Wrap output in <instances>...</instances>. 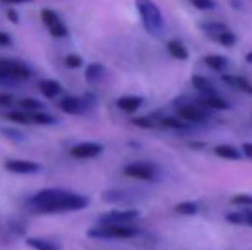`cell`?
I'll list each match as a JSON object with an SVG mask.
<instances>
[{"label": "cell", "instance_id": "5bb4252c", "mask_svg": "<svg viewBox=\"0 0 252 250\" xmlns=\"http://www.w3.org/2000/svg\"><path fill=\"white\" fill-rule=\"evenodd\" d=\"M105 76H106V69L103 63L93 62L84 69V79H86V83L91 84V86L101 83V81L105 79Z\"/></svg>", "mask_w": 252, "mask_h": 250}, {"label": "cell", "instance_id": "e575fe53", "mask_svg": "<svg viewBox=\"0 0 252 250\" xmlns=\"http://www.w3.org/2000/svg\"><path fill=\"white\" fill-rule=\"evenodd\" d=\"M225 220L228 221L230 224H235V226H242V224H246L244 213H228L225 216Z\"/></svg>", "mask_w": 252, "mask_h": 250}, {"label": "cell", "instance_id": "ffe728a7", "mask_svg": "<svg viewBox=\"0 0 252 250\" xmlns=\"http://www.w3.org/2000/svg\"><path fill=\"white\" fill-rule=\"evenodd\" d=\"M215 154L218 158H221V160H230V161H237L242 158V153H240L237 147L233 146H228V144H220V146H216L215 149Z\"/></svg>", "mask_w": 252, "mask_h": 250}, {"label": "cell", "instance_id": "8d00e7d4", "mask_svg": "<svg viewBox=\"0 0 252 250\" xmlns=\"http://www.w3.org/2000/svg\"><path fill=\"white\" fill-rule=\"evenodd\" d=\"M12 45V38L5 33V31H0V47L5 48V47H10Z\"/></svg>", "mask_w": 252, "mask_h": 250}, {"label": "cell", "instance_id": "8992f818", "mask_svg": "<svg viewBox=\"0 0 252 250\" xmlns=\"http://www.w3.org/2000/svg\"><path fill=\"white\" fill-rule=\"evenodd\" d=\"M103 200L108 204H117V206H132V204L141 200V192L132 189H108L101 194Z\"/></svg>", "mask_w": 252, "mask_h": 250}, {"label": "cell", "instance_id": "d6986e66", "mask_svg": "<svg viewBox=\"0 0 252 250\" xmlns=\"http://www.w3.org/2000/svg\"><path fill=\"white\" fill-rule=\"evenodd\" d=\"M166 50L175 60H187L189 58V50L180 40H170L166 43Z\"/></svg>", "mask_w": 252, "mask_h": 250}, {"label": "cell", "instance_id": "d590c367", "mask_svg": "<svg viewBox=\"0 0 252 250\" xmlns=\"http://www.w3.org/2000/svg\"><path fill=\"white\" fill-rule=\"evenodd\" d=\"M16 103V98L10 93H0V108H7Z\"/></svg>", "mask_w": 252, "mask_h": 250}, {"label": "cell", "instance_id": "ba28073f", "mask_svg": "<svg viewBox=\"0 0 252 250\" xmlns=\"http://www.w3.org/2000/svg\"><path fill=\"white\" fill-rule=\"evenodd\" d=\"M41 23L45 24V28L48 29V33L53 38H67L69 36V28L65 26V23L62 21V17L52 9H43L41 10Z\"/></svg>", "mask_w": 252, "mask_h": 250}, {"label": "cell", "instance_id": "4316f807", "mask_svg": "<svg viewBox=\"0 0 252 250\" xmlns=\"http://www.w3.org/2000/svg\"><path fill=\"white\" fill-rule=\"evenodd\" d=\"M202 103L206 105L208 108H213V110H218V111H225L230 108V103L225 100V98L218 96V94H211V96H206L202 100Z\"/></svg>", "mask_w": 252, "mask_h": 250}, {"label": "cell", "instance_id": "2e32d148", "mask_svg": "<svg viewBox=\"0 0 252 250\" xmlns=\"http://www.w3.org/2000/svg\"><path fill=\"white\" fill-rule=\"evenodd\" d=\"M143 103H144L143 96H132V94H129V96H120L119 100H117V107H119L124 113H136V111L143 107Z\"/></svg>", "mask_w": 252, "mask_h": 250}, {"label": "cell", "instance_id": "30bf717a", "mask_svg": "<svg viewBox=\"0 0 252 250\" xmlns=\"http://www.w3.org/2000/svg\"><path fill=\"white\" fill-rule=\"evenodd\" d=\"M101 153H103V146L100 142H93V140L79 142L69 149V154L74 160H94Z\"/></svg>", "mask_w": 252, "mask_h": 250}, {"label": "cell", "instance_id": "484cf974", "mask_svg": "<svg viewBox=\"0 0 252 250\" xmlns=\"http://www.w3.org/2000/svg\"><path fill=\"white\" fill-rule=\"evenodd\" d=\"M30 118H31V124H36V125H53V124H57V118L53 117L52 113L43 111V110L30 111Z\"/></svg>", "mask_w": 252, "mask_h": 250}, {"label": "cell", "instance_id": "52a82bcc", "mask_svg": "<svg viewBox=\"0 0 252 250\" xmlns=\"http://www.w3.org/2000/svg\"><path fill=\"white\" fill-rule=\"evenodd\" d=\"M122 173L129 178H136V180L143 182H155L158 178V168L151 163H144V161H136L127 167H124Z\"/></svg>", "mask_w": 252, "mask_h": 250}, {"label": "cell", "instance_id": "d4e9b609", "mask_svg": "<svg viewBox=\"0 0 252 250\" xmlns=\"http://www.w3.org/2000/svg\"><path fill=\"white\" fill-rule=\"evenodd\" d=\"M158 125L163 127V129L168 130H187L189 129V124L182 118H175V117H163L158 120Z\"/></svg>", "mask_w": 252, "mask_h": 250}, {"label": "cell", "instance_id": "5b68a950", "mask_svg": "<svg viewBox=\"0 0 252 250\" xmlns=\"http://www.w3.org/2000/svg\"><path fill=\"white\" fill-rule=\"evenodd\" d=\"M141 218V213L132 207L127 209H113L108 213L98 216L96 224L100 226H108V224H134Z\"/></svg>", "mask_w": 252, "mask_h": 250}, {"label": "cell", "instance_id": "cb8c5ba5", "mask_svg": "<svg viewBox=\"0 0 252 250\" xmlns=\"http://www.w3.org/2000/svg\"><path fill=\"white\" fill-rule=\"evenodd\" d=\"M173 213L180 214V216H196L199 213V207L192 200H182V202L173 206Z\"/></svg>", "mask_w": 252, "mask_h": 250}, {"label": "cell", "instance_id": "4dcf8cb0", "mask_svg": "<svg viewBox=\"0 0 252 250\" xmlns=\"http://www.w3.org/2000/svg\"><path fill=\"white\" fill-rule=\"evenodd\" d=\"M132 124L136 127H139V129H155V127H158V120H155L153 117H136L132 118Z\"/></svg>", "mask_w": 252, "mask_h": 250}, {"label": "cell", "instance_id": "7402d4cb", "mask_svg": "<svg viewBox=\"0 0 252 250\" xmlns=\"http://www.w3.org/2000/svg\"><path fill=\"white\" fill-rule=\"evenodd\" d=\"M202 62H204L206 67H209V69L215 70V72H223V70L226 69V65H228L226 57H223V55H216V54L206 55Z\"/></svg>", "mask_w": 252, "mask_h": 250}, {"label": "cell", "instance_id": "7a4b0ae2", "mask_svg": "<svg viewBox=\"0 0 252 250\" xmlns=\"http://www.w3.org/2000/svg\"><path fill=\"white\" fill-rule=\"evenodd\" d=\"M136 9L144 29L155 38H161L165 33V17L159 7L153 0H136Z\"/></svg>", "mask_w": 252, "mask_h": 250}, {"label": "cell", "instance_id": "8fae6325", "mask_svg": "<svg viewBox=\"0 0 252 250\" xmlns=\"http://www.w3.org/2000/svg\"><path fill=\"white\" fill-rule=\"evenodd\" d=\"M177 115H179V118L186 120L187 124H201V122L208 120V113L196 105H180L177 108Z\"/></svg>", "mask_w": 252, "mask_h": 250}, {"label": "cell", "instance_id": "d6a6232c", "mask_svg": "<svg viewBox=\"0 0 252 250\" xmlns=\"http://www.w3.org/2000/svg\"><path fill=\"white\" fill-rule=\"evenodd\" d=\"M230 202L235 206H252V195L251 194H235L230 199Z\"/></svg>", "mask_w": 252, "mask_h": 250}, {"label": "cell", "instance_id": "b9f144b4", "mask_svg": "<svg viewBox=\"0 0 252 250\" xmlns=\"http://www.w3.org/2000/svg\"><path fill=\"white\" fill-rule=\"evenodd\" d=\"M246 62H247V63H252V52H249V54H246Z\"/></svg>", "mask_w": 252, "mask_h": 250}, {"label": "cell", "instance_id": "f35d334b", "mask_svg": "<svg viewBox=\"0 0 252 250\" xmlns=\"http://www.w3.org/2000/svg\"><path fill=\"white\" fill-rule=\"evenodd\" d=\"M7 17H9V21H10V23H14V24H17V23H19V14H17L16 10H12V9H9V10H7Z\"/></svg>", "mask_w": 252, "mask_h": 250}, {"label": "cell", "instance_id": "4fadbf2b", "mask_svg": "<svg viewBox=\"0 0 252 250\" xmlns=\"http://www.w3.org/2000/svg\"><path fill=\"white\" fill-rule=\"evenodd\" d=\"M223 83L228 84L230 87L233 89H239L246 94H251L252 96V83L247 77H242V76H232V74H223L221 76Z\"/></svg>", "mask_w": 252, "mask_h": 250}, {"label": "cell", "instance_id": "ac0fdd59", "mask_svg": "<svg viewBox=\"0 0 252 250\" xmlns=\"http://www.w3.org/2000/svg\"><path fill=\"white\" fill-rule=\"evenodd\" d=\"M190 83H192V86L196 87L199 93L206 94V96L216 94V89H215V86H213V83L208 79V77L201 76V74H194V76L190 77Z\"/></svg>", "mask_w": 252, "mask_h": 250}, {"label": "cell", "instance_id": "3957f363", "mask_svg": "<svg viewBox=\"0 0 252 250\" xmlns=\"http://www.w3.org/2000/svg\"><path fill=\"white\" fill-rule=\"evenodd\" d=\"M90 238H100V240H129L139 235L134 224H108V226H100L94 224L93 228L88 230Z\"/></svg>", "mask_w": 252, "mask_h": 250}, {"label": "cell", "instance_id": "1f68e13d", "mask_svg": "<svg viewBox=\"0 0 252 250\" xmlns=\"http://www.w3.org/2000/svg\"><path fill=\"white\" fill-rule=\"evenodd\" d=\"M83 63H84L83 57L77 55V54H69V55L63 57V65L69 67V69H81Z\"/></svg>", "mask_w": 252, "mask_h": 250}, {"label": "cell", "instance_id": "9c48e42d", "mask_svg": "<svg viewBox=\"0 0 252 250\" xmlns=\"http://www.w3.org/2000/svg\"><path fill=\"white\" fill-rule=\"evenodd\" d=\"M3 168L16 175H34L43 170V167L40 163H36V161L16 160V158H9V160L3 161Z\"/></svg>", "mask_w": 252, "mask_h": 250}, {"label": "cell", "instance_id": "44dd1931", "mask_svg": "<svg viewBox=\"0 0 252 250\" xmlns=\"http://www.w3.org/2000/svg\"><path fill=\"white\" fill-rule=\"evenodd\" d=\"M0 136L14 144H23L26 140V134L16 127H0Z\"/></svg>", "mask_w": 252, "mask_h": 250}, {"label": "cell", "instance_id": "83f0119b", "mask_svg": "<svg viewBox=\"0 0 252 250\" xmlns=\"http://www.w3.org/2000/svg\"><path fill=\"white\" fill-rule=\"evenodd\" d=\"M5 118L12 124L17 125H30L31 124V118H30V111H21V110H12V111H7Z\"/></svg>", "mask_w": 252, "mask_h": 250}, {"label": "cell", "instance_id": "9a60e30c", "mask_svg": "<svg viewBox=\"0 0 252 250\" xmlns=\"http://www.w3.org/2000/svg\"><path fill=\"white\" fill-rule=\"evenodd\" d=\"M24 244L33 250H62V245L55 240L50 238H43V237H28L24 240Z\"/></svg>", "mask_w": 252, "mask_h": 250}, {"label": "cell", "instance_id": "ab89813d", "mask_svg": "<svg viewBox=\"0 0 252 250\" xmlns=\"http://www.w3.org/2000/svg\"><path fill=\"white\" fill-rule=\"evenodd\" d=\"M2 3H9V5H21V3L33 2V0H0Z\"/></svg>", "mask_w": 252, "mask_h": 250}, {"label": "cell", "instance_id": "7c38bea8", "mask_svg": "<svg viewBox=\"0 0 252 250\" xmlns=\"http://www.w3.org/2000/svg\"><path fill=\"white\" fill-rule=\"evenodd\" d=\"M59 108L67 115H86L81 96H65L59 101Z\"/></svg>", "mask_w": 252, "mask_h": 250}, {"label": "cell", "instance_id": "836d02e7", "mask_svg": "<svg viewBox=\"0 0 252 250\" xmlns=\"http://www.w3.org/2000/svg\"><path fill=\"white\" fill-rule=\"evenodd\" d=\"M190 5L197 10H211L216 7V2L215 0H189Z\"/></svg>", "mask_w": 252, "mask_h": 250}, {"label": "cell", "instance_id": "603a6c76", "mask_svg": "<svg viewBox=\"0 0 252 250\" xmlns=\"http://www.w3.org/2000/svg\"><path fill=\"white\" fill-rule=\"evenodd\" d=\"M211 40L216 41V43H220L221 47H225V48H232L233 45L237 43L235 33H233V31L230 29V28H226V29H223V31H220V33H216L215 36H211Z\"/></svg>", "mask_w": 252, "mask_h": 250}, {"label": "cell", "instance_id": "60d3db41", "mask_svg": "<svg viewBox=\"0 0 252 250\" xmlns=\"http://www.w3.org/2000/svg\"><path fill=\"white\" fill-rule=\"evenodd\" d=\"M244 218H246V224L252 226V206L246 211V213H244Z\"/></svg>", "mask_w": 252, "mask_h": 250}, {"label": "cell", "instance_id": "277c9868", "mask_svg": "<svg viewBox=\"0 0 252 250\" xmlns=\"http://www.w3.org/2000/svg\"><path fill=\"white\" fill-rule=\"evenodd\" d=\"M31 77H33V70L26 63L10 60V58L0 60V81L2 83H17V81H26Z\"/></svg>", "mask_w": 252, "mask_h": 250}, {"label": "cell", "instance_id": "6da1fadb", "mask_svg": "<svg viewBox=\"0 0 252 250\" xmlns=\"http://www.w3.org/2000/svg\"><path fill=\"white\" fill-rule=\"evenodd\" d=\"M91 199L65 189H43L30 197V206L38 214H63L86 209Z\"/></svg>", "mask_w": 252, "mask_h": 250}, {"label": "cell", "instance_id": "f1b7e54d", "mask_svg": "<svg viewBox=\"0 0 252 250\" xmlns=\"http://www.w3.org/2000/svg\"><path fill=\"white\" fill-rule=\"evenodd\" d=\"M19 105L24 111H38L45 108V105L36 98H23V100H19Z\"/></svg>", "mask_w": 252, "mask_h": 250}, {"label": "cell", "instance_id": "f546056e", "mask_svg": "<svg viewBox=\"0 0 252 250\" xmlns=\"http://www.w3.org/2000/svg\"><path fill=\"white\" fill-rule=\"evenodd\" d=\"M83 100V105H84V113H91V111L96 108V103H98V98L94 93H84L81 96Z\"/></svg>", "mask_w": 252, "mask_h": 250}, {"label": "cell", "instance_id": "e0dca14e", "mask_svg": "<svg viewBox=\"0 0 252 250\" xmlns=\"http://www.w3.org/2000/svg\"><path fill=\"white\" fill-rule=\"evenodd\" d=\"M38 89H40V93L43 94L45 98L53 100V98H57V96L62 94L63 87H62V84L55 79H43V81L38 83Z\"/></svg>", "mask_w": 252, "mask_h": 250}, {"label": "cell", "instance_id": "74e56055", "mask_svg": "<svg viewBox=\"0 0 252 250\" xmlns=\"http://www.w3.org/2000/svg\"><path fill=\"white\" fill-rule=\"evenodd\" d=\"M242 153L246 158H249V160H252V142H244L242 144Z\"/></svg>", "mask_w": 252, "mask_h": 250}]
</instances>
